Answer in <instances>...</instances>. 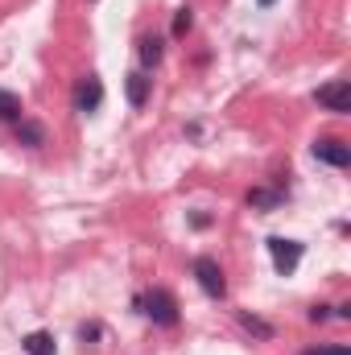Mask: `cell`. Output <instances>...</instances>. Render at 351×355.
<instances>
[{
  "instance_id": "7a4b0ae2",
  "label": "cell",
  "mask_w": 351,
  "mask_h": 355,
  "mask_svg": "<svg viewBox=\"0 0 351 355\" xmlns=\"http://www.w3.org/2000/svg\"><path fill=\"white\" fill-rule=\"evenodd\" d=\"M194 281H198V289L207 297H228V277H223L215 257H198L194 261Z\"/></svg>"
},
{
  "instance_id": "e0dca14e",
  "label": "cell",
  "mask_w": 351,
  "mask_h": 355,
  "mask_svg": "<svg viewBox=\"0 0 351 355\" xmlns=\"http://www.w3.org/2000/svg\"><path fill=\"white\" fill-rule=\"evenodd\" d=\"M257 4H261V8H273V4H277V0H257Z\"/></svg>"
},
{
  "instance_id": "7c38bea8",
  "label": "cell",
  "mask_w": 351,
  "mask_h": 355,
  "mask_svg": "<svg viewBox=\"0 0 351 355\" xmlns=\"http://www.w3.org/2000/svg\"><path fill=\"white\" fill-rule=\"evenodd\" d=\"M240 327H244L248 335H257V339H264V343L273 339V327H268L264 318H257V314H248V310H240Z\"/></svg>"
},
{
  "instance_id": "277c9868",
  "label": "cell",
  "mask_w": 351,
  "mask_h": 355,
  "mask_svg": "<svg viewBox=\"0 0 351 355\" xmlns=\"http://www.w3.org/2000/svg\"><path fill=\"white\" fill-rule=\"evenodd\" d=\"M302 252H306V248H302L298 240H281V236L268 240V257H273V268H277L281 277H289L293 268L302 265Z\"/></svg>"
},
{
  "instance_id": "6da1fadb",
  "label": "cell",
  "mask_w": 351,
  "mask_h": 355,
  "mask_svg": "<svg viewBox=\"0 0 351 355\" xmlns=\"http://www.w3.org/2000/svg\"><path fill=\"white\" fill-rule=\"evenodd\" d=\"M141 306H145V314L157 322V327H174L178 322V297L170 293V289H149L145 297H141Z\"/></svg>"
},
{
  "instance_id": "5bb4252c",
  "label": "cell",
  "mask_w": 351,
  "mask_h": 355,
  "mask_svg": "<svg viewBox=\"0 0 351 355\" xmlns=\"http://www.w3.org/2000/svg\"><path fill=\"white\" fill-rule=\"evenodd\" d=\"M190 25H194V8H178L174 12V37H186Z\"/></svg>"
},
{
  "instance_id": "3957f363",
  "label": "cell",
  "mask_w": 351,
  "mask_h": 355,
  "mask_svg": "<svg viewBox=\"0 0 351 355\" xmlns=\"http://www.w3.org/2000/svg\"><path fill=\"white\" fill-rule=\"evenodd\" d=\"M314 103L327 107V112H335V116H348L351 112V83L348 79H331L327 87L314 91Z\"/></svg>"
},
{
  "instance_id": "9c48e42d",
  "label": "cell",
  "mask_w": 351,
  "mask_h": 355,
  "mask_svg": "<svg viewBox=\"0 0 351 355\" xmlns=\"http://www.w3.org/2000/svg\"><path fill=\"white\" fill-rule=\"evenodd\" d=\"M137 54H141V62H145V67H157V62H162V54H166V46H162V37L145 33V37L137 42Z\"/></svg>"
},
{
  "instance_id": "4fadbf2b",
  "label": "cell",
  "mask_w": 351,
  "mask_h": 355,
  "mask_svg": "<svg viewBox=\"0 0 351 355\" xmlns=\"http://www.w3.org/2000/svg\"><path fill=\"white\" fill-rule=\"evenodd\" d=\"M248 202H252V207H264V211H273V207H281V190H252Z\"/></svg>"
},
{
  "instance_id": "30bf717a",
  "label": "cell",
  "mask_w": 351,
  "mask_h": 355,
  "mask_svg": "<svg viewBox=\"0 0 351 355\" xmlns=\"http://www.w3.org/2000/svg\"><path fill=\"white\" fill-rule=\"evenodd\" d=\"M21 347L29 355H54V335H50V331H33V335L21 339Z\"/></svg>"
},
{
  "instance_id": "2e32d148",
  "label": "cell",
  "mask_w": 351,
  "mask_h": 355,
  "mask_svg": "<svg viewBox=\"0 0 351 355\" xmlns=\"http://www.w3.org/2000/svg\"><path fill=\"white\" fill-rule=\"evenodd\" d=\"M327 318H331L327 306H314V310H310V322H327Z\"/></svg>"
},
{
  "instance_id": "52a82bcc",
  "label": "cell",
  "mask_w": 351,
  "mask_h": 355,
  "mask_svg": "<svg viewBox=\"0 0 351 355\" xmlns=\"http://www.w3.org/2000/svg\"><path fill=\"white\" fill-rule=\"evenodd\" d=\"M149 87H153V79H145L141 71H132V75L124 79V95H128L132 107H145V103H149Z\"/></svg>"
},
{
  "instance_id": "ba28073f",
  "label": "cell",
  "mask_w": 351,
  "mask_h": 355,
  "mask_svg": "<svg viewBox=\"0 0 351 355\" xmlns=\"http://www.w3.org/2000/svg\"><path fill=\"white\" fill-rule=\"evenodd\" d=\"M17 141L29 145V149H42L46 145V128L37 120H17Z\"/></svg>"
},
{
  "instance_id": "8992f818",
  "label": "cell",
  "mask_w": 351,
  "mask_h": 355,
  "mask_svg": "<svg viewBox=\"0 0 351 355\" xmlns=\"http://www.w3.org/2000/svg\"><path fill=\"white\" fill-rule=\"evenodd\" d=\"M99 103H103V83H99L95 75L79 79V87H75V107H79V112H95Z\"/></svg>"
},
{
  "instance_id": "9a60e30c",
  "label": "cell",
  "mask_w": 351,
  "mask_h": 355,
  "mask_svg": "<svg viewBox=\"0 0 351 355\" xmlns=\"http://www.w3.org/2000/svg\"><path fill=\"white\" fill-rule=\"evenodd\" d=\"M306 355H351V347H310Z\"/></svg>"
},
{
  "instance_id": "5b68a950",
  "label": "cell",
  "mask_w": 351,
  "mask_h": 355,
  "mask_svg": "<svg viewBox=\"0 0 351 355\" xmlns=\"http://www.w3.org/2000/svg\"><path fill=\"white\" fill-rule=\"evenodd\" d=\"M314 157L327 162V166H335V170H348L351 166V145L335 141V137H323V141H314Z\"/></svg>"
},
{
  "instance_id": "8fae6325",
  "label": "cell",
  "mask_w": 351,
  "mask_h": 355,
  "mask_svg": "<svg viewBox=\"0 0 351 355\" xmlns=\"http://www.w3.org/2000/svg\"><path fill=\"white\" fill-rule=\"evenodd\" d=\"M0 120H4V124H17V120H25V112H21V99H17L12 91H0Z\"/></svg>"
}]
</instances>
